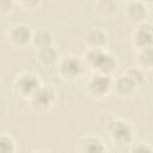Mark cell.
<instances>
[{"instance_id": "6da1fadb", "label": "cell", "mask_w": 153, "mask_h": 153, "mask_svg": "<svg viewBox=\"0 0 153 153\" xmlns=\"http://www.w3.org/2000/svg\"><path fill=\"white\" fill-rule=\"evenodd\" d=\"M84 60L93 73L112 75L117 69L118 61L116 56L105 49H86Z\"/></svg>"}, {"instance_id": "7a4b0ae2", "label": "cell", "mask_w": 153, "mask_h": 153, "mask_svg": "<svg viewBox=\"0 0 153 153\" xmlns=\"http://www.w3.org/2000/svg\"><path fill=\"white\" fill-rule=\"evenodd\" d=\"M87 65L84 57L73 54H66L60 57L56 69L61 80L65 82H76L86 74Z\"/></svg>"}, {"instance_id": "3957f363", "label": "cell", "mask_w": 153, "mask_h": 153, "mask_svg": "<svg viewBox=\"0 0 153 153\" xmlns=\"http://www.w3.org/2000/svg\"><path fill=\"white\" fill-rule=\"evenodd\" d=\"M42 85L43 84L36 73L24 71L17 74L13 80L12 88L17 97L24 100H29Z\"/></svg>"}, {"instance_id": "277c9868", "label": "cell", "mask_w": 153, "mask_h": 153, "mask_svg": "<svg viewBox=\"0 0 153 153\" xmlns=\"http://www.w3.org/2000/svg\"><path fill=\"white\" fill-rule=\"evenodd\" d=\"M114 91L112 75L92 73L85 82V92L93 99H103Z\"/></svg>"}, {"instance_id": "5b68a950", "label": "cell", "mask_w": 153, "mask_h": 153, "mask_svg": "<svg viewBox=\"0 0 153 153\" xmlns=\"http://www.w3.org/2000/svg\"><path fill=\"white\" fill-rule=\"evenodd\" d=\"M106 133L109 134L110 141L112 142L114 146L127 147L134 142V137H135L134 127L129 122L122 118H115L110 128L106 130Z\"/></svg>"}, {"instance_id": "8992f818", "label": "cell", "mask_w": 153, "mask_h": 153, "mask_svg": "<svg viewBox=\"0 0 153 153\" xmlns=\"http://www.w3.org/2000/svg\"><path fill=\"white\" fill-rule=\"evenodd\" d=\"M57 100V91L53 85H42L27 100L30 108L36 112L50 111Z\"/></svg>"}, {"instance_id": "52a82bcc", "label": "cell", "mask_w": 153, "mask_h": 153, "mask_svg": "<svg viewBox=\"0 0 153 153\" xmlns=\"http://www.w3.org/2000/svg\"><path fill=\"white\" fill-rule=\"evenodd\" d=\"M32 33H33V30L29 24L17 23L8 29L6 33V38H7V42L13 48L24 49L31 44Z\"/></svg>"}, {"instance_id": "ba28073f", "label": "cell", "mask_w": 153, "mask_h": 153, "mask_svg": "<svg viewBox=\"0 0 153 153\" xmlns=\"http://www.w3.org/2000/svg\"><path fill=\"white\" fill-rule=\"evenodd\" d=\"M131 43L136 50L153 48V25L148 22L136 25L131 35Z\"/></svg>"}, {"instance_id": "9c48e42d", "label": "cell", "mask_w": 153, "mask_h": 153, "mask_svg": "<svg viewBox=\"0 0 153 153\" xmlns=\"http://www.w3.org/2000/svg\"><path fill=\"white\" fill-rule=\"evenodd\" d=\"M124 16L128 22L131 24L139 25L143 22H147L148 17V7L141 0H130L124 5Z\"/></svg>"}, {"instance_id": "30bf717a", "label": "cell", "mask_w": 153, "mask_h": 153, "mask_svg": "<svg viewBox=\"0 0 153 153\" xmlns=\"http://www.w3.org/2000/svg\"><path fill=\"white\" fill-rule=\"evenodd\" d=\"M87 49H105L109 43V36L102 27H91L84 38Z\"/></svg>"}, {"instance_id": "8fae6325", "label": "cell", "mask_w": 153, "mask_h": 153, "mask_svg": "<svg viewBox=\"0 0 153 153\" xmlns=\"http://www.w3.org/2000/svg\"><path fill=\"white\" fill-rule=\"evenodd\" d=\"M140 87L136 85V82L126 72H123L121 75L114 79V91L116 92V94L121 97H130Z\"/></svg>"}, {"instance_id": "7c38bea8", "label": "cell", "mask_w": 153, "mask_h": 153, "mask_svg": "<svg viewBox=\"0 0 153 153\" xmlns=\"http://www.w3.org/2000/svg\"><path fill=\"white\" fill-rule=\"evenodd\" d=\"M60 57L61 56L59 55V53L54 48V45L53 47H48V48H43V49H38L36 51V61L43 68L56 67Z\"/></svg>"}, {"instance_id": "4fadbf2b", "label": "cell", "mask_w": 153, "mask_h": 153, "mask_svg": "<svg viewBox=\"0 0 153 153\" xmlns=\"http://www.w3.org/2000/svg\"><path fill=\"white\" fill-rule=\"evenodd\" d=\"M76 149L82 153H103L106 151V147L99 137L88 135L79 140Z\"/></svg>"}, {"instance_id": "5bb4252c", "label": "cell", "mask_w": 153, "mask_h": 153, "mask_svg": "<svg viewBox=\"0 0 153 153\" xmlns=\"http://www.w3.org/2000/svg\"><path fill=\"white\" fill-rule=\"evenodd\" d=\"M54 42H55L54 35L47 27H37L36 30H33L31 45H33L36 48V50L48 48V47H53Z\"/></svg>"}, {"instance_id": "9a60e30c", "label": "cell", "mask_w": 153, "mask_h": 153, "mask_svg": "<svg viewBox=\"0 0 153 153\" xmlns=\"http://www.w3.org/2000/svg\"><path fill=\"white\" fill-rule=\"evenodd\" d=\"M118 10L117 0H97L94 4V11L102 19H112Z\"/></svg>"}, {"instance_id": "2e32d148", "label": "cell", "mask_w": 153, "mask_h": 153, "mask_svg": "<svg viewBox=\"0 0 153 153\" xmlns=\"http://www.w3.org/2000/svg\"><path fill=\"white\" fill-rule=\"evenodd\" d=\"M137 67L143 71H153V48L137 50Z\"/></svg>"}, {"instance_id": "e0dca14e", "label": "cell", "mask_w": 153, "mask_h": 153, "mask_svg": "<svg viewBox=\"0 0 153 153\" xmlns=\"http://www.w3.org/2000/svg\"><path fill=\"white\" fill-rule=\"evenodd\" d=\"M17 151L16 140L7 133L0 135V152L1 153H14Z\"/></svg>"}, {"instance_id": "ac0fdd59", "label": "cell", "mask_w": 153, "mask_h": 153, "mask_svg": "<svg viewBox=\"0 0 153 153\" xmlns=\"http://www.w3.org/2000/svg\"><path fill=\"white\" fill-rule=\"evenodd\" d=\"M124 72L136 82V85L139 87H142L147 82V78H146V75L143 73V69H141L140 67H129Z\"/></svg>"}, {"instance_id": "d6986e66", "label": "cell", "mask_w": 153, "mask_h": 153, "mask_svg": "<svg viewBox=\"0 0 153 153\" xmlns=\"http://www.w3.org/2000/svg\"><path fill=\"white\" fill-rule=\"evenodd\" d=\"M14 2L25 11H35L42 5L43 0H14Z\"/></svg>"}, {"instance_id": "ffe728a7", "label": "cell", "mask_w": 153, "mask_h": 153, "mask_svg": "<svg viewBox=\"0 0 153 153\" xmlns=\"http://www.w3.org/2000/svg\"><path fill=\"white\" fill-rule=\"evenodd\" d=\"M129 149L131 152H153V146L148 142H133L129 146Z\"/></svg>"}, {"instance_id": "44dd1931", "label": "cell", "mask_w": 153, "mask_h": 153, "mask_svg": "<svg viewBox=\"0 0 153 153\" xmlns=\"http://www.w3.org/2000/svg\"><path fill=\"white\" fill-rule=\"evenodd\" d=\"M16 6L14 0H0V14L7 16L13 11V7Z\"/></svg>"}, {"instance_id": "7402d4cb", "label": "cell", "mask_w": 153, "mask_h": 153, "mask_svg": "<svg viewBox=\"0 0 153 153\" xmlns=\"http://www.w3.org/2000/svg\"><path fill=\"white\" fill-rule=\"evenodd\" d=\"M114 120H115L114 116H111V115H109V114H103V115H100L98 122H99L102 129L106 131V130L110 128V126H111V123L114 122Z\"/></svg>"}, {"instance_id": "603a6c76", "label": "cell", "mask_w": 153, "mask_h": 153, "mask_svg": "<svg viewBox=\"0 0 153 153\" xmlns=\"http://www.w3.org/2000/svg\"><path fill=\"white\" fill-rule=\"evenodd\" d=\"M141 1H143L147 6H148V5H153V0H141Z\"/></svg>"}, {"instance_id": "cb8c5ba5", "label": "cell", "mask_w": 153, "mask_h": 153, "mask_svg": "<svg viewBox=\"0 0 153 153\" xmlns=\"http://www.w3.org/2000/svg\"><path fill=\"white\" fill-rule=\"evenodd\" d=\"M123 1H124V2H127V1H130V0H123Z\"/></svg>"}]
</instances>
